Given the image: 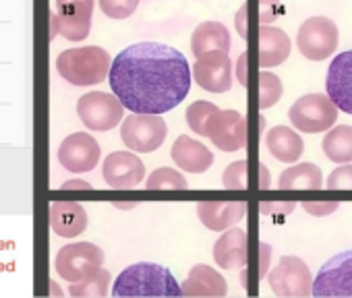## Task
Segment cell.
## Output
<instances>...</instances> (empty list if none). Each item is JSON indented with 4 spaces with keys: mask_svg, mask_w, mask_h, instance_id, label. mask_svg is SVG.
Returning a JSON list of instances; mask_svg holds the SVG:
<instances>
[{
    "mask_svg": "<svg viewBox=\"0 0 352 298\" xmlns=\"http://www.w3.org/2000/svg\"><path fill=\"white\" fill-rule=\"evenodd\" d=\"M108 81L126 110L164 114L189 95L191 67L176 48L160 42H139L118 52Z\"/></svg>",
    "mask_w": 352,
    "mask_h": 298,
    "instance_id": "1",
    "label": "cell"
},
{
    "mask_svg": "<svg viewBox=\"0 0 352 298\" xmlns=\"http://www.w3.org/2000/svg\"><path fill=\"white\" fill-rule=\"evenodd\" d=\"M220 108L212 102H206V100H199V102H193L189 108H187V122L191 126V130L195 135H206L208 133V122L210 118L218 112Z\"/></svg>",
    "mask_w": 352,
    "mask_h": 298,
    "instance_id": "28",
    "label": "cell"
},
{
    "mask_svg": "<svg viewBox=\"0 0 352 298\" xmlns=\"http://www.w3.org/2000/svg\"><path fill=\"white\" fill-rule=\"evenodd\" d=\"M187 187V179L172 168H157L145 183V189L149 191H185Z\"/></svg>",
    "mask_w": 352,
    "mask_h": 298,
    "instance_id": "27",
    "label": "cell"
},
{
    "mask_svg": "<svg viewBox=\"0 0 352 298\" xmlns=\"http://www.w3.org/2000/svg\"><path fill=\"white\" fill-rule=\"evenodd\" d=\"M206 137L212 139L220 152H239L247 143V122L236 110H218L208 122Z\"/></svg>",
    "mask_w": 352,
    "mask_h": 298,
    "instance_id": "12",
    "label": "cell"
},
{
    "mask_svg": "<svg viewBox=\"0 0 352 298\" xmlns=\"http://www.w3.org/2000/svg\"><path fill=\"white\" fill-rule=\"evenodd\" d=\"M282 81L278 75L270 73V71H261L259 73V108L267 110L272 108L280 98H282Z\"/></svg>",
    "mask_w": 352,
    "mask_h": 298,
    "instance_id": "30",
    "label": "cell"
},
{
    "mask_svg": "<svg viewBox=\"0 0 352 298\" xmlns=\"http://www.w3.org/2000/svg\"><path fill=\"white\" fill-rule=\"evenodd\" d=\"M290 40L286 32L263 25L259 30V65L261 69H274L290 56Z\"/></svg>",
    "mask_w": 352,
    "mask_h": 298,
    "instance_id": "23",
    "label": "cell"
},
{
    "mask_svg": "<svg viewBox=\"0 0 352 298\" xmlns=\"http://www.w3.org/2000/svg\"><path fill=\"white\" fill-rule=\"evenodd\" d=\"M112 296H183V286L162 265L135 263L116 277Z\"/></svg>",
    "mask_w": 352,
    "mask_h": 298,
    "instance_id": "2",
    "label": "cell"
},
{
    "mask_svg": "<svg viewBox=\"0 0 352 298\" xmlns=\"http://www.w3.org/2000/svg\"><path fill=\"white\" fill-rule=\"evenodd\" d=\"M278 187L284 191H300V189L317 191L323 187V174H321L319 166H315V164H309V162L296 164L280 174Z\"/></svg>",
    "mask_w": 352,
    "mask_h": 298,
    "instance_id": "25",
    "label": "cell"
},
{
    "mask_svg": "<svg viewBox=\"0 0 352 298\" xmlns=\"http://www.w3.org/2000/svg\"><path fill=\"white\" fill-rule=\"evenodd\" d=\"M313 296L348 298L352 296V251L338 253L317 271L313 279Z\"/></svg>",
    "mask_w": 352,
    "mask_h": 298,
    "instance_id": "10",
    "label": "cell"
},
{
    "mask_svg": "<svg viewBox=\"0 0 352 298\" xmlns=\"http://www.w3.org/2000/svg\"><path fill=\"white\" fill-rule=\"evenodd\" d=\"M58 162L69 172H89L100 162V145L87 133H73L58 147Z\"/></svg>",
    "mask_w": 352,
    "mask_h": 298,
    "instance_id": "13",
    "label": "cell"
},
{
    "mask_svg": "<svg viewBox=\"0 0 352 298\" xmlns=\"http://www.w3.org/2000/svg\"><path fill=\"white\" fill-rule=\"evenodd\" d=\"M77 114L89 130H110L124 120V106L114 93L89 91L79 98Z\"/></svg>",
    "mask_w": 352,
    "mask_h": 298,
    "instance_id": "8",
    "label": "cell"
},
{
    "mask_svg": "<svg viewBox=\"0 0 352 298\" xmlns=\"http://www.w3.org/2000/svg\"><path fill=\"white\" fill-rule=\"evenodd\" d=\"M170 154H172V160L176 166L185 172H191V174H204L214 162V156L210 149L201 141H195L187 135H181L174 141Z\"/></svg>",
    "mask_w": 352,
    "mask_h": 298,
    "instance_id": "17",
    "label": "cell"
},
{
    "mask_svg": "<svg viewBox=\"0 0 352 298\" xmlns=\"http://www.w3.org/2000/svg\"><path fill=\"white\" fill-rule=\"evenodd\" d=\"M270 257H272V249H270V244H265V242H261V271H259V275L261 277H265V267L270 265Z\"/></svg>",
    "mask_w": 352,
    "mask_h": 298,
    "instance_id": "35",
    "label": "cell"
},
{
    "mask_svg": "<svg viewBox=\"0 0 352 298\" xmlns=\"http://www.w3.org/2000/svg\"><path fill=\"white\" fill-rule=\"evenodd\" d=\"M191 50H193L195 58H199L212 50L228 52L230 50V34L222 23L206 21V23L195 27V32L191 36Z\"/></svg>",
    "mask_w": 352,
    "mask_h": 298,
    "instance_id": "24",
    "label": "cell"
},
{
    "mask_svg": "<svg viewBox=\"0 0 352 298\" xmlns=\"http://www.w3.org/2000/svg\"><path fill=\"white\" fill-rule=\"evenodd\" d=\"M226 279L210 265H195L183 284V296H226Z\"/></svg>",
    "mask_w": 352,
    "mask_h": 298,
    "instance_id": "21",
    "label": "cell"
},
{
    "mask_svg": "<svg viewBox=\"0 0 352 298\" xmlns=\"http://www.w3.org/2000/svg\"><path fill=\"white\" fill-rule=\"evenodd\" d=\"M288 118L292 126L298 128L300 133H323L336 124L338 106L331 102L329 95L307 93L292 104Z\"/></svg>",
    "mask_w": 352,
    "mask_h": 298,
    "instance_id": "5",
    "label": "cell"
},
{
    "mask_svg": "<svg viewBox=\"0 0 352 298\" xmlns=\"http://www.w3.org/2000/svg\"><path fill=\"white\" fill-rule=\"evenodd\" d=\"M224 187L230 191H243L247 189V162L239 160L230 164L224 172Z\"/></svg>",
    "mask_w": 352,
    "mask_h": 298,
    "instance_id": "32",
    "label": "cell"
},
{
    "mask_svg": "<svg viewBox=\"0 0 352 298\" xmlns=\"http://www.w3.org/2000/svg\"><path fill=\"white\" fill-rule=\"evenodd\" d=\"M63 189L65 191H71V189H85V191H89L91 185L89 183H83V181H69V183L63 185Z\"/></svg>",
    "mask_w": 352,
    "mask_h": 298,
    "instance_id": "36",
    "label": "cell"
},
{
    "mask_svg": "<svg viewBox=\"0 0 352 298\" xmlns=\"http://www.w3.org/2000/svg\"><path fill=\"white\" fill-rule=\"evenodd\" d=\"M338 27L327 17H311L307 19L296 36L298 50L309 60H325L338 48Z\"/></svg>",
    "mask_w": 352,
    "mask_h": 298,
    "instance_id": "9",
    "label": "cell"
},
{
    "mask_svg": "<svg viewBox=\"0 0 352 298\" xmlns=\"http://www.w3.org/2000/svg\"><path fill=\"white\" fill-rule=\"evenodd\" d=\"M102 174L112 189H135L145 176V166L133 152H112L104 160Z\"/></svg>",
    "mask_w": 352,
    "mask_h": 298,
    "instance_id": "15",
    "label": "cell"
},
{
    "mask_svg": "<svg viewBox=\"0 0 352 298\" xmlns=\"http://www.w3.org/2000/svg\"><path fill=\"white\" fill-rule=\"evenodd\" d=\"M50 226L63 238H75L87 228L85 207L75 201H54L50 205Z\"/></svg>",
    "mask_w": 352,
    "mask_h": 298,
    "instance_id": "19",
    "label": "cell"
},
{
    "mask_svg": "<svg viewBox=\"0 0 352 298\" xmlns=\"http://www.w3.org/2000/svg\"><path fill=\"white\" fill-rule=\"evenodd\" d=\"M193 77L201 89L212 93H224L232 87V60L228 52L212 50L195 60Z\"/></svg>",
    "mask_w": 352,
    "mask_h": 298,
    "instance_id": "14",
    "label": "cell"
},
{
    "mask_svg": "<svg viewBox=\"0 0 352 298\" xmlns=\"http://www.w3.org/2000/svg\"><path fill=\"white\" fill-rule=\"evenodd\" d=\"M100 3V9L104 11L106 17L110 19H126L135 13V9L139 7L141 0H98Z\"/></svg>",
    "mask_w": 352,
    "mask_h": 298,
    "instance_id": "31",
    "label": "cell"
},
{
    "mask_svg": "<svg viewBox=\"0 0 352 298\" xmlns=\"http://www.w3.org/2000/svg\"><path fill=\"white\" fill-rule=\"evenodd\" d=\"M214 259L218 267L239 269L247 261V234L243 228H232L224 232L214 244Z\"/></svg>",
    "mask_w": 352,
    "mask_h": 298,
    "instance_id": "20",
    "label": "cell"
},
{
    "mask_svg": "<svg viewBox=\"0 0 352 298\" xmlns=\"http://www.w3.org/2000/svg\"><path fill=\"white\" fill-rule=\"evenodd\" d=\"M110 67V54L100 46L69 48L56 58L58 75L75 87H89L102 83L108 77Z\"/></svg>",
    "mask_w": 352,
    "mask_h": 298,
    "instance_id": "3",
    "label": "cell"
},
{
    "mask_svg": "<svg viewBox=\"0 0 352 298\" xmlns=\"http://www.w3.org/2000/svg\"><path fill=\"white\" fill-rule=\"evenodd\" d=\"M96 0H54L52 38L63 36L69 42H83L91 32Z\"/></svg>",
    "mask_w": 352,
    "mask_h": 298,
    "instance_id": "6",
    "label": "cell"
},
{
    "mask_svg": "<svg viewBox=\"0 0 352 298\" xmlns=\"http://www.w3.org/2000/svg\"><path fill=\"white\" fill-rule=\"evenodd\" d=\"M267 282L276 296H309L313 294V275L300 257L286 255L270 271Z\"/></svg>",
    "mask_w": 352,
    "mask_h": 298,
    "instance_id": "11",
    "label": "cell"
},
{
    "mask_svg": "<svg viewBox=\"0 0 352 298\" xmlns=\"http://www.w3.org/2000/svg\"><path fill=\"white\" fill-rule=\"evenodd\" d=\"M168 126L160 114H131L120 124V139L135 154H151L164 143Z\"/></svg>",
    "mask_w": 352,
    "mask_h": 298,
    "instance_id": "7",
    "label": "cell"
},
{
    "mask_svg": "<svg viewBox=\"0 0 352 298\" xmlns=\"http://www.w3.org/2000/svg\"><path fill=\"white\" fill-rule=\"evenodd\" d=\"M108 284H110V273L106 269H100L91 277L77 282V284H71L69 294L71 296H106Z\"/></svg>",
    "mask_w": 352,
    "mask_h": 298,
    "instance_id": "29",
    "label": "cell"
},
{
    "mask_svg": "<svg viewBox=\"0 0 352 298\" xmlns=\"http://www.w3.org/2000/svg\"><path fill=\"white\" fill-rule=\"evenodd\" d=\"M247 214L243 201H204L197 205V216L201 224L214 232H222L239 224Z\"/></svg>",
    "mask_w": 352,
    "mask_h": 298,
    "instance_id": "18",
    "label": "cell"
},
{
    "mask_svg": "<svg viewBox=\"0 0 352 298\" xmlns=\"http://www.w3.org/2000/svg\"><path fill=\"white\" fill-rule=\"evenodd\" d=\"M239 73H241V83H245V56H241V60H239Z\"/></svg>",
    "mask_w": 352,
    "mask_h": 298,
    "instance_id": "38",
    "label": "cell"
},
{
    "mask_svg": "<svg viewBox=\"0 0 352 298\" xmlns=\"http://www.w3.org/2000/svg\"><path fill=\"white\" fill-rule=\"evenodd\" d=\"M325 89L338 110L352 114V50L338 54L327 67Z\"/></svg>",
    "mask_w": 352,
    "mask_h": 298,
    "instance_id": "16",
    "label": "cell"
},
{
    "mask_svg": "<svg viewBox=\"0 0 352 298\" xmlns=\"http://www.w3.org/2000/svg\"><path fill=\"white\" fill-rule=\"evenodd\" d=\"M102 265H104V253L100 247L91 242L65 244L54 259L56 273L69 284H77L91 277L102 269Z\"/></svg>",
    "mask_w": 352,
    "mask_h": 298,
    "instance_id": "4",
    "label": "cell"
},
{
    "mask_svg": "<svg viewBox=\"0 0 352 298\" xmlns=\"http://www.w3.org/2000/svg\"><path fill=\"white\" fill-rule=\"evenodd\" d=\"M259 168H261V189H267V187H270V174L265 172L267 168H265L263 164H261Z\"/></svg>",
    "mask_w": 352,
    "mask_h": 298,
    "instance_id": "37",
    "label": "cell"
},
{
    "mask_svg": "<svg viewBox=\"0 0 352 298\" xmlns=\"http://www.w3.org/2000/svg\"><path fill=\"white\" fill-rule=\"evenodd\" d=\"M302 207L311 216H327V214H333L340 207V203H336V201L333 203H313V201H307V203H302Z\"/></svg>",
    "mask_w": 352,
    "mask_h": 298,
    "instance_id": "34",
    "label": "cell"
},
{
    "mask_svg": "<svg viewBox=\"0 0 352 298\" xmlns=\"http://www.w3.org/2000/svg\"><path fill=\"white\" fill-rule=\"evenodd\" d=\"M265 145H267V152L276 160L286 162V164H294L305 152V143H302L300 135H296L288 126L270 128L265 135Z\"/></svg>",
    "mask_w": 352,
    "mask_h": 298,
    "instance_id": "22",
    "label": "cell"
},
{
    "mask_svg": "<svg viewBox=\"0 0 352 298\" xmlns=\"http://www.w3.org/2000/svg\"><path fill=\"white\" fill-rule=\"evenodd\" d=\"M323 152L327 160L336 164H350L352 162V126L340 124L327 130L323 137Z\"/></svg>",
    "mask_w": 352,
    "mask_h": 298,
    "instance_id": "26",
    "label": "cell"
},
{
    "mask_svg": "<svg viewBox=\"0 0 352 298\" xmlns=\"http://www.w3.org/2000/svg\"><path fill=\"white\" fill-rule=\"evenodd\" d=\"M329 191H350L352 189V164H344L336 168L325 185Z\"/></svg>",
    "mask_w": 352,
    "mask_h": 298,
    "instance_id": "33",
    "label": "cell"
}]
</instances>
